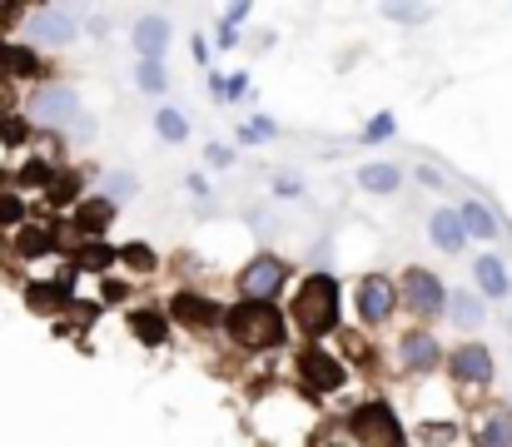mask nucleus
<instances>
[{"label": "nucleus", "mask_w": 512, "mask_h": 447, "mask_svg": "<svg viewBox=\"0 0 512 447\" xmlns=\"http://www.w3.org/2000/svg\"><path fill=\"white\" fill-rule=\"evenodd\" d=\"M289 313H294L299 333H309V338L334 333V328H339V279H334V274H309V279L299 284Z\"/></svg>", "instance_id": "nucleus-1"}, {"label": "nucleus", "mask_w": 512, "mask_h": 447, "mask_svg": "<svg viewBox=\"0 0 512 447\" xmlns=\"http://www.w3.org/2000/svg\"><path fill=\"white\" fill-rule=\"evenodd\" d=\"M224 328L239 348H279L289 323H284L279 303H244L239 298L234 308H224Z\"/></svg>", "instance_id": "nucleus-2"}, {"label": "nucleus", "mask_w": 512, "mask_h": 447, "mask_svg": "<svg viewBox=\"0 0 512 447\" xmlns=\"http://www.w3.org/2000/svg\"><path fill=\"white\" fill-rule=\"evenodd\" d=\"M348 433L358 447H408V433L398 423V413L383 403V398H368L348 413Z\"/></svg>", "instance_id": "nucleus-3"}, {"label": "nucleus", "mask_w": 512, "mask_h": 447, "mask_svg": "<svg viewBox=\"0 0 512 447\" xmlns=\"http://www.w3.org/2000/svg\"><path fill=\"white\" fill-rule=\"evenodd\" d=\"M398 303H403L418 323H433V318H443V313H448V289H443V279H438L433 269L413 264V269H403Z\"/></svg>", "instance_id": "nucleus-4"}, {"label": "nucleus", "mask_w": 512, "mask_h": 447, "mask_svg": "<svg viewBox=\"0 0 512 447\" xmlns=\"http://www.w3.org/2000/svg\"><path fill=\"white\" fill-rule=\"evenodd\" d=\"M80 35V15L70 5H35L25 15V45L30 50H60Z\"/></svg>", "instance_id": "nucleus-5"}, {"label": "nucleus", "mask_w": 512, "mask_h": 447, "mask_svg": "<svg viewBox=\"0 0 512 447\" xmlns=\"http://www.w3.org/2000/svg\"><path fill=\"white\" fill-rule=\"evenodd\" d=\"M25 115L35 120V125H50V130H70L85 110H80V95L70 90V85H40L35 95H30V105H25Z\"/></svg>", "instance_id": "nucleus-6"}, {"label": "nucleus", "mask_w": 512, "mask_h": 447, "mask_svg": "<svg viewBox=\"0 0 512 447\" xmlns=\"http://www.w3.org/2000/svg\"><path fill=\"white\" fill-rule=\"evenodd\" d=\"M239 298L244 303H274L279 289L289 284V269H284V259H274V254H259V259H249L244 269H239Z\"/></svg>", "instance_id": "nucleus-7"}, {"label": "nucleus", "mask_w": 512, "mask_h": 447, "mask_svg": "<svg viewBox=\"0 0 512 447\" xmlns=\"http://www.w3.org/2000/svg\"><path fill=\"white\" fill-rule=\"evenodd\" d=\"M448 373H453V383L458 388H493V378H498V363H493V348L488 343H458L448 358Z\"/></svg>", "instance_id": "nucleus-8"}, {"label": "nucleus", "mask_w": 512, "mask_h": 447, "mask_svg": "<svg viewBox=\"0 0 512 447\" xmlns=\"http://www.w3.org/2000/svg\"><path fill=\"white\" fill-rule=\"evenodd\" d=\"M353 303H358V318L368 328H383L393 318V308H398V284L388 274H363L358 289H353Z\"/></svg>", "instance_id": "nucleus-9"}, {"label": "nucleus", "mask_w": 512, "mask_h": 447, "mask_svg": "<svg viewBox=\"0 0 512 447\" xmlns=\"http://www.w3.org/2000/svg\"><path fill=\"white\" fill-rule=\"evenodd\" d=\"M170 323H179V328H189V333H209V328H224V308L214 303V298L204 294H189V289H179V294L170 298Z\"/></svg>", "instance_id": "nucleus-10"}, {"label": "nucleus", "mask_w": 512, "mask_h": 447, "mask_svg": "<svg viewBox=\"0 0 512 447\" xmlns=\"http://www.w3.org/2000/svg\"><path fill=\"white\" fill-rule=\"evenodd\" d=\"M398 368H403V373H413V378H423V373L443 368V343H438L428 328L403 333V343H398Z\"/></svg>", "instance_id": "nucleus-11"}, {"label": "nucleus", "mask_w": 512, "mask_h": 447, "mask_svg": "<svg viewBox=\"0 0 512 447\" xmlns=\"http://www.w3.org/2000/svg\"><path fill=\"white\" fill-rule=\"evenodd\" d=\"M468 443L473 447H512V408L508 403H488L483 413H473Z\"/></svg>", "instance_id": "nucleus-12"}, {"label": "nucleus", "mask_w": 512, "mask_h": 447, "mask_svg": "<svg viewBox=\"0 0 512 447\" xmlns=\"http://www.w3.org/2000/svg\"><path fill=\"white\" fill-rule=\"evenodd\" d=\"M299 373H304L309 393H339L343 378H348V368H343L329 348H309V353L299 358Z\"/></svg>", "instance_id": "nucleus-13"}, {"label": "nucleus", "mask_w": 512, "mask_h": 447, "mask_svg": "<svg viewBox=\"0 0 512 447\" xmlns=\"http://www.w3.org/2000/svg\"><path fill=\"white\" fill-rule=\"evenodd\" d=\"M130 40H135L140 60H155V65H165V50H170V20H165V15H140Z\"/></svg>", "instance_id": "nucleus-14"}, {"label": "nucleus", "mask_w": 512, "mask_h": 447, "mask_svg": "<svg viewBox=\"0 0 512 447\" xmlns=\"http://www.w3.org/2000/svg\"><path fill=\"white\" fill-rule=\"evenodd\" d=\"M473 294H483V298H508L512 294V274L498 254L473 259Z\"/></svg>", "instance_id": "nucleus-15"}, {"label": "nucleus", "mask_w": 512, "mask_h": 447, "mask_svg": "<svg viewBox=\"0 0 512 447\" xmlns=\"http://www.w3.org/2000/svg\"><path fill=\"white\" fill-rule=\"evenodd\" d=\"M428 239H433V249H438V254H463L468 234H463L458 209H433V219H428Z\"/></svg>", "instance_id": "nucleus-16"}, {"label": "nucleus", "mask_w": 512, "mask_h": 447, "mask_svg": "<svg viewBox=\"0 0 512 447\" xmlns=\"http://www.w3.org/2000/svg\"><path fill=\"white\" fill-rule=\"evenodd\" d=\"M443 318H453L463 333H478L488 323V298L473 294V289H458V294H448V313Z\"/></svg>", "instance_id": "nucleus-17"}, {"label": "nucleus", "mask_w": 512, "mask_h": 447, "mask_svg": "<svg viewBox=\"0 0 512 447\" xmlns=\"http://www.w3.org/2000/svg\"><path fill=\"white\" fill-rule=\"evenodd\" d=\"M130 333L150 348H160L170 338V313L165 308H130Z\"/></svg>", "instance_id": "nucleus-18"}, {"label": "nucleus", "mask_w": 512, "mask_h": 447, "mask_svg": "<svg viewBox=\"0 0 512 447\" xmlns=\"http://www.w3.org/2000/svg\"><path fill=\"white\" fill-rule=\"evenodd\" d=\"M0 75H10V80H35V75H45L40 50H30V45H0Z\"/></svg>", "instance_id": "nucleus-19"}, {"label": "nucleus", "mask_w": 512, "mask_h": 447, "mask_svg": "<svg viewBox=\"0 0 512 447\" xmlns=\"http://www.w3.org/2000/svg\"><path fill=\"white\" fill-rule=\"evenodd\" d=\"M458 219H463V234L468 239H498V219L483 199H463L458 204Z\"/></svg>", "instance_id": "nucleus-20"}, {"label": "nucleus", "mask_w": 512, "mask_h": 447, "mask_svg": "<svg viewBox=\"0 0 512 447\" xmlns=\"http://www.w3.org/2000/svg\"><path fill=\"white\" fill-rule=\"evenodd\" d=\"M358 184H363L368 194H398V184H403V169L378 159V164H363V169H358Z\"/></svg>", "instance_id": "nucleus-21"}, {"label": "nucleus", "mask_w": 512, "mask_h": 447, "mask_svg": "<svg viewBox=\"0 0 512 447\" xmlns=\"http://www.w3.org/2000/svg\"><path fill=\"white\" fill-rule=\"evenodd\" d=\"M110 219H115V204L110 199H85L75 209V234H100Z\"/></svg>", "instance_id": "nucleus-22"}, {"label": "nucleus", "mask_w": 512, "mask_h": 447, "mask_svg": "<svg viewBox=\"0 0 512 447\" xmlns=\"http://www.w3.org/2000/svg\"><path fill=\"white\" fill-rule=\"evenodd\" d=\"M155 135H160L165 145H184V140H189V115L174 110V105H165V110L155 115Z\"/></svg>", "instance_id": "nucleus-23"}, {"label": "nucleus", "mask_w": 512, "mask_h": 447, "mask_svg": "<svg viewBox=\"0 0 512 447\" xmlns=\"http://www.w3.org/2000/svg\"><path fill=\"white\" fill-rule=\"evenodd\" d=\"M15 249H20L25 259H40V254H50V249H55V234H50V229H40V224H25V229L15 234Z\"/></svg>", "instance_id": "nucleus-24"}, {"label": "nucleus", "mask_w": 512, "mask_h": 447, "mask_svg": "<svg viewBox=\"0 0 512 447\" xmlns=\"http://www.w3.org/2000/svg\"><path fill=\"white\" fill-rule=\"evenodd\" d=\"M135 189H140V179H135L130 169H110V174H105V194H100V199H110V204L120 209L125 199H135Z\"/></svg>", "instance_id": "nucleus-25"}, {"label": "nucleus", "mask_w": 512, "mask_h": 447, "mask_svg": "<svg viewBox=\"0 0 512 447\" xmlns=\"http://www.w3.org/2000/svg\"><path fill=\"white\" fill-rule=\"evenodd\" d=\"M135 85H140L145 95H165V90H170V70L155 65V60H140V65H135Z\"/></svg>", "instance_id": "nucleus-26"}, {"label": "nucleus", "mask_w": 512, "mask_h": 447, "mask_svg": "<svg viewBox=\"0 0 512 447\" xmlns=\"http://www.w3.org/2000/svg\"><path fill=\"white\" fill-rule=\"evenodd\" d=\"M393 130H398V120L383 110V115H373V120L358 130V140H363V145H383V140H393Z\"/></svg>", "instance_id": "nucleus-27"}, {"label": "nucleus", "mask_w": 512, "mask_h": 447, "mask_svg": "<svg viewBox=\"0 0 512 447\" xmlns=\"http://www.w3.org/2000/svg\"><path fill=\"white\" fill-rule=\"evenodd\" d=\"M418 443L423 447H453L458 443V428H453V423H418Z\"/></svg>", "instance_id": "nucleus-28"}, {"label": "nucleus", "mask_w": 512, "mask_h": 447, "mask_svg": "<svg viewBox=\"0 0 512 447\" xmlns=\"http://www.w3.org/2000/svg\"><path fill=\"white\" fill-rule=\"evenodd\" d=\"M383 15L398 20V25H423L433 10H428V5H383Z\"/></svg>", "instance_id": "nucleus-29"}, {"label": "nucleus", "mask_w": 512, "mask_h": 447, "mask_svg": "<svg viewBox=\"0 0 512 447\" xmlns=\"http://www.w3.org/2000/svg\"><path fill=\"white\" fill-rule=\"evenodd\" d=\"M120 259H125L130 269H140V274H150V269H155V249H150V244H125V249H120Z\"/></svg>", "instance_id": "nucleus-30"}, {"label": "nucleus", "mask_w": 512, "mask_h": 447, "mask_svg": "<svg viewBox=\"0 0 512 447\" xmlns=\"http://www.w3.org/2000/svg\"><path fill=\"white\" fill-rule=\"evenodd\" d=\"M115 259H120V254H115L110 244H90V249L80 254V264H85V269H110Z\"/></svg>", "instance_id": "nucleus-31"}, {"label": "nucleus", "mask_w": 512, "mask_h": 447, "mask_svg": "<svg viewBox=\"0 0 512 447\" xmlns=\"http://www.w3.org/2000/svg\"><path fill=\"white\" fill-rule=\"evenodd\" d=\"M234 159H239V154L229 145H204V164H209V169H234Z\"/></svg>", "instance_id": "nucleus-32"}, {"label": "nucleus", "mask_w": 512, "mask_h": 447, "mask_svg": "<svg viewBox=\"0 0 512 447\" xmlns=\"http://www.w3.org/2000/svg\"><path fill=\"white\" fill-rule=\"evenodd\" d=\"M25 219V199L20 194H0V224H20Z\"/></svg>", "instance_id": "nucleus-33"}, {"label": "nucleus", "mask_w": 512, "mask_h": 447, "mask_svg": "<svg viewBox=\"0 0 512 447\" xmlns=\"http://www.w3.org/2000/svg\"><path fill=\"white\" fill-rule=\"evenodd\" d=\"M274 194H279V199H299V194H304V179H299V174H279V179H274Z\"/></svg>", "instance_id": "nucleus-34"}, {"label": "nucleus", "mask_w": 512, "mask_h": 447, "mask_svg": "<svg viewBox=\"0 0 512 447\" xmlns=\"http://www.w3.org/2000/svg\"><path fill=\"white\" fill-rule=\"evenodd\" d=\"M249 95V75H234L229 85H224V105H234V100H244Z\"/></svg>", "instance_id": "nucleus-35"}, {"label": "nucleus", "mask_w": 512, "mask_h": 447, "mask_svg": "<svg viewBox=\"0 0 512 447\" xmlns=\"http://www.w3.org/2000/svg\"><path fill=\"white\" fill-rule=\"evenodd\" d=\"M214 45H219V50H234V45H239V30L219 20V30H214Z\"/></svg>", "instance_id": "nucleus-36"}, {"label": "nucleus", "mask_w": 512, "mask_h": 447, "mask_svg": "<svg viewBox=\"0 0 512 447\" xmlns=\"http://www.w3.org/2000/svg\"><path fill=\"white\" fill-rule=\"evenodd\" d=\"M244 20H249V5H244V0H239V5H229V10H224V25H234V30H239V25H244Z\"/></svg>", "instance_id": "nucleus-37"}, {"label": "nucleus", "mask_w": 512, "mask_h": 447, "mask_svg": "<svg viewBox=\"0 0 512 447\" xmlns=\"http://www.w3.org/2000/svg\"><path fill=\"white\" fill-rule=\"evenodd\" d=\"M184 189H189L194 199H209V184H204V174H189V179H184Z\"/></svg>", "instance_id": "nucleus-38"}, {"label": "nucleus", "mask_w": 512, "mask_h": 447, "mask_svg": "<svg viewBox=\"0 0 512 447\" xmlns=\"http://www.w3.org/2000/svg\"><path fill=\"white\" fill-rule=\"evenodd\" d=\"M418 179H423V184H428V189H443V174H438V169H428V164H423V169H418Z\"/></svg>", "instance_id": "nucleus-39"}]
</instances>
